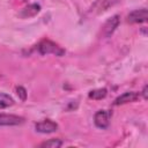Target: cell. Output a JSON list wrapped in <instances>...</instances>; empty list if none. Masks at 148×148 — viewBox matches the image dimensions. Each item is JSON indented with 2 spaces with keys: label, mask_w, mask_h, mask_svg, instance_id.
Segmentation results:
<instances>
[{
  "label": "cell",
  "mask_w": 148,
  "mask_h": 148,
  "mask_svg": "<svg viewBox=\"0 0 148 148\" xmlns=\"http://www.w3.org/2000/svg\"><path fill=\"white\" fill-rule=\"evenodd\" d=\"M38 52L43 56L45 54H54L57 57H62L65 54V50L62 47H60L58 44H56L54 42L50 40V39H43L38 46Z\"/></svg>",
  "instance_id": "6da1fadb"
},
{
  "label": "cell",
  "mask_w": 148,
  "mask_h": 148,
  "mask_svg": "<svg viewBox=\"0 0 148 148\" xmlns=\"http://www.w3.org/2000/svg\"><path fill=\"white\" fill-rule=\"evenodd\" d=\"M111 116H112V112L110 110H99L94 116V123L98 128L104 130L110 125Z\"/></svg>",
  "instance_id": "7a4b0ae2"
},
{
  "label": "cell",
  "mask_w": 148,
  "mask_h": 148,
  "mask_svg": "<svg viewBox=\"0 0 148 148\" xmlns=\"http://www.w3.org/2000/svg\"><path fill=\"white\" fill-rule=\"evenodd\" d=\"M24 123V118L16 114L0 113V126H15Z\"/></svg>",
  "instance_id": "3957f363"
},
{
  "label": "cell",
  "mask_w": 148,
  "mask_h": 148,
  "mask_svg": "<svg viewBox=\"0 0 148 148\" xmlns=\"http://www.w3.org/2000/svg\"><path fill=\"white\" fill-rule=\"evenodd\" d=\"M35 128L37 132L39 133H44V134H47V133H53L58 130V124L50 120V119H45V120H42V121H38L36 123L35 125Z\"/></svg>",
  "instance_id": "277c9868"
},
{
  "label": "cell",
  "mask_w": 148,
  "mask_h": 148,
  "mask_svg": "<svg viewBox=\"0 0 148 148\" xmlns=\"http://www.w3.org/2000/svg\"><path fill=\"white\" fill-rule=\"evenodd\" d=\"M147 18H148V12L146 8L135 9L131 12L127 16V21L130 23H143L147 21Z\"/></svg>",
  "instance_id": "5b68a950"
},
{
  "label": "cell",
  "mask_w": 148,
  "mask_h": 148,
  "mask_svg": "<svg viewBox=\"0 0 148 148\" xmlns=\"http://www.w3.org/2000/svg\"><path fill=\"white\" fill-rule=\"evenodd\" d=\"M120 23V17L119 15H113L112 17H110L103 25V35L105 37H109L113 34V31L116 30V28L119 25Z\"/></svg>",
  "instance_id": "8992f818"
},
{
  "label": "cell",
  "mask_w": 148,
  "mask_h": 148,
  "mask_svg": "<svg viewBox=\"0 0 148 148\" xmlns=\"http://www.w3.org/2000/svg\"><path fill=\"white\" fill-rule=\"evenodd\" d=\"M139 97H140V94H138L135 91H126V92L121 94L120 96H118L114 99L113 104L114 105H123V104H126V103L135 102Z\"/></svg>",
  "instance_id": "52a82bcc"
},
{
  "label": "cell",
  "mask_w": 148,
  "mask_h": 148,
  "mask_svg": "<svg viewBox=\"0 0 148 148\" xmlns=\"http://www.w3.org/2000/svg\"><path fill=\"white\" fill-rule=\"evenodd\" d=\"M39 12H40V6L38 3H31V5L27 6V7H24L18 13V15L22 18H29V17H32V16L37 15Z\"/></svg>",
  "instance_id": "ba28073f"
},
{
  "label": "cell",
  "mask_w": 148,
  "mask_h": 148,
  "mask_svg": "<svg viewBox=\"0 0 148 148\" xmlns=\"http://www.w3.org/2000/svg\"><path fill=\"white\" fill-rule=\"evenodd\" d=\"M118 0H96L95 5H94V9H97L98 12H103L106 10L110 6H112L113 3H116Z\"/></svg>",
  "instance_id": "9c48e42d"
},
{
  "label": "cell",
  "mask_w": 148,
  "mask_h": 148,
  "mask_svg": "<svg viewBox=\"0 0 148 148\" xmlns=\"http://www.w3.org/2000/svg\"><path fill=\"white\" fill-rule=\"evenodd\" d=\"M108 95V90L105 88H98V89H94L91 91H89V98L91 99H103L105 98Z\"/></svg>",
  "instance_id": "30bf717a"
},
{
  "label": "cell",
  "mask_w": 148,
  "mask_h": 148,
  "mask_svg": "<svg viewBox=\"0 0 148 148\" xmlns=\"http://www.w3.org/2000/svg\"><path fill=\"white\" fill-rule=\"evenodd\" d=\"M14 103H15L14 99L9 95H7L5 92H0V110L6 109L8 106H12Z\"/></svg>",
  "instance_id": "8fae6325"
},
{
  "label": "cell",
  "mask_w": 148,
  "mask_h": 148,
  "mask_svg": "<svg viewBox=\"0 0 148 148\" xmlns=\"http://www.w3.org/2000/svg\"><path fill=\"white\" fill-rule=\"evenodd\" d=\"M61 146H62V141L60 139H50L39 145V147H43V148H59Z\"/></svg>",
  "instance_id": "7c38bea8"
},
{
  "label": "cell",
  "mask_w": 148,
  "mask_h": 148,
  "mask_svg": "<svg viewBox=\"0 0 148 148\" xmlns=\"http://www.w3.org/2000/svg\"><path fill=\"white\" fill-rule=\"evenodd\" d=\"M16 94H17V96L21 101L27 99V90L23 87H16Z\"/></svg>",
  "instance_id": "4fadbf2b"
},
{
  "label": "cell",
  "mask_w": 148,
  "mask_h": 148,
  "mask_svg": "<svg viewBox=\"0 0 148 148\" xmlns=\"http://www.w3.org/2000/svg\"><path fill=\"white\" fill-rule=\"evenodd\" d=\"M147 89H148V87H147V86H145V87H143V89H142L141 95H142L143 99H147Z\"/></svg>",
  "instance_id": "5bb4252c"
}]
</instances>
